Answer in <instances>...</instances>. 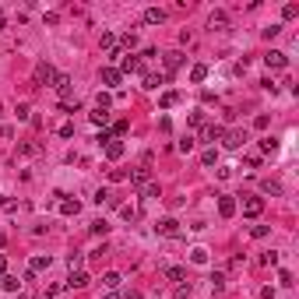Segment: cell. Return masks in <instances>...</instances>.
Here are the masks:
<instances>
[{
	"mask_svg": "<svg viewBox=\"0 0 299 299\" xmlns=\"http://www.w3.org/2000/svg\"><path fill=\"white\" fill-rule=\"evenodd\" d=\"M166 278L176 281V285H183V281H187V267H166Z\"/></svg>",
	"mask_w": 299,
	"mask_h": 299,
	"instance_id": "21",
	"label": "cell"
},
{
	"mask_svg": "<svg viewBox=\"0 0 299 299\" xmlns=\"http://www.w3.org/2000/svg\"><path fill=\"white\" fill-rule=\"evenodd\" d=\"M267 232H271V229H267V226H253V229H250V236H253V239H264Z\"/></svg>",
	"mask_w": 299,
	"mask_h": 299,
	"instance_id": "40",
	"label": "cell"
},
{
	"mask_svg": "<svg viewBox=\"0 0 299 299\" xmlns=\"http://www.w3.org/2000/svg\"><path fill=\"white\" fill-rule=\"evenodd\" d=\"M261 190H264V193H281V183H278V179H264Z\"/></svg>",
	"mask_w": 299,
	"mask_h": 299,
	"instance_id": "31",
	"label": "cell"
},
{
	"mask_svg": "<svg viewBox=\"0 0 299 299\" xmlns=\"http://www.w3.org/2000/svg\"><path fill=\"white\" fill-rule=\"evenodd\" d=\"M120 215H123L127 222H134V218H138V208H130V204H120Z\"/></svg>",
	"mask_w": 299,
	"mask_h": 299,
	"instance_id": "34",
	"label": "cell"
},
{
	"mask_svg": "<svg viewBox=\"0 0 299 299\" xmlns=\"http://www.w3.org/2000/svg\"><path fill=\"white\" fill-rule=\"evenodd\" d=\"M120 281H123V278H120V271H106V275H102V285H106V292H116Z\"/></svg>",
	"mask_w": 299,
	"mask_h": 299,
	"instance_id": "20",
	"label": "cell"
},
{
	"mask_svg": "<svg viewBox=\"0 0 299 299\" xmlns=\"http://www.w3.org/2000/svg\"><path fill=\"white\" fill-rule=\"evenodd\" d=\"M222 134H226V127H218V123H208L201 138H204V141H222Z\"/></svg>",
	"mask_w": 299,
	"mask_h": 299,
	"instance_id": "17",
	"label": "cell"
},
{
	"mask_svg": "<svg viewBox=\"0 0 299 299\" xmlns=\"http://www.w3.org/2000/svg\"><path fill=\"white\" fill-rule=\"evenodd\" d=\"M46 267H50V257H46V253H35V257L28 261V271H32V275H35V271H46Z\"/></svg>",
	"mask_w": 299,
	"mask_h": 299,
	"instance_id": "14",
	"label": "cell"
},
{
	"mask_svg": "<svg viewBox=\"0 0 299 299\" xmlns=\"http://www.w3.org/2000/svg\"><path fill=\"white\" fill-rule=\"evenodd\" d=\"M190 123H193V127H201V123H204V113H201V109H193V113H190Z\"/></svg>",
	"mask_w": 299,
	"mask_h": 299,
	"instance_id": "45",
	"label": "cell"
},
{
	"mask_svg": "<svg viewBox=\"0 0 299 299\" xmlns=\"http://www.w3.org/2000/svg\"><path fill=\"white\" fill-rule=\"evenodd\" d=\"M264 64L271 67V70H281V67H289V56L281 53V50H271V53L264 56Z\"/></svg>",
	"mask_w": 299,
	"mask_h": 299,
	"instance_id": "5",
	"label": "cell"
},
{
	"mask_svg": "<svg viewBox=\"0 0 299 299\" xmlns=\"http://www.w3.org/2000/svg\"><path fill=\"white\" fill-rule=\"evenodd\" d=\"M218 215L222 218H232L236 215V197H232V193H218Z\"/></svg>",
	"mask_w": 299,
	"mask_h": 299,
	"instance_id": "4",
	"label": "cell"
},
{
	"mask_svg": "<svg viewBox=\"0 0 299 299\" xmlns=\"http://www.w3.org/2000/svg\"><path fill=\"white\" fill-rule=\"evenodd\" d=\"M85 285H88V275H85V271H70L67 289H85Z\"/></svg>",
	"mask_w": 299,
	"mask_h": 299,
	"instance_id": "18",
	"label": "cell"
},
{
	"mask_svg": "<svg viewBox=\"0 0 299 299\" xmlns=\"http://www.w3.org/2000/svg\"><path fill=\"white\" fill-rule=\"evenodd\" d=\"M53 88H56V92H60V99H64V102H70V78H67V74H56V81H53Z\"/></svg>",
	"mask_w": 299,
	"mask_h": 299,
	"instance_id": "9",
	"label": "cell"
},
{
	"mask_svg": "<svg viewBox=\"0 0 299 299\" xmlns=\"http://www.w3.org/2000/svg\"><path fill=\"white\" fill-rule=\"evenodd\" d=\"M204 78H208V67H204V64H193V67H190V81H193V85H201Z\"/></svg>",
	"mask_w": 299,
	"mask_h": 299,
	"instance_id": "23",
	"label": "cell"
},
{
	"mask_svg": "<svg viewBox=\"0 0 299 299\" xmlns=\"http://www.w3.org/2000/svg\"><path fill=\"white\" fill-rule=\"evenodd\" d=\"M183 53H179V50H173V53H166V70H179V67H183Z\"/></svg>",
	"mask_w": 299,
	"mask_h": 299,
	"instance_id": "15",
	"label": "cell"
},
{
	"mask_svg": "<svg viewBox=\"0 0 299 299\" xmlns=\"http://www.w3.org/2000/svg\"><path fill=\"white\" fill-rule=\"evenodd\" d=\"M99 299H123L120 292H106V296H99Z\"/></svg>",
	"mask_w": 299,
	"mask_h": 299,
	"instance_id": "50",
	"label": "cell"
},
{
	"mask_svg": "<svg viewBox=\"0 0 299 299\" xmlns=\"http://www.w3.org/2000/svg\"><path fill=\"white\" fill-rule=\"evenodd\" d=\"M261 299H275V289H271V285H264V289H261Z\"/></svg>",
	"mask_w": 299,
	"mask_h": 299,
	"instance_id": "48",
	"label": "cell"
},
{
	"mask_svg": "<svg viewBox=\"0 0 299 299\" xmlns=\"http://www.w3.org/2000/svg\"><path fill=\"white\" fill-rule=\"evenodd\" d=\"M95 106H99L102 113H109V106H113V99H109V92H99V95H95Z\"/></svg>",
	"mask_w": 299,
	"mask_h": 299,
	"instance_id": "27",
	"label": "cell"
},
{
	"mask_svg": "<svg viewBox=\"0 0 299 299\" xmlns=\"http://www.w3.org/2000/svg\"><path fill=\"white\" fill-rule=\"evenodd\" d=\"M155 232H158V236H169V239H179V236H183V229H179L176 218H162L158 226H155Z\"/></svg>",
	"mask_w": 299,
	"mask_h": 299,
	"instance_id": "3",
	"label": "cell"
},
{
	"mask_svg": "<svg viewBox=\"0 0 299 299\" xmlns=\"http://www.w3.org/2000/svg\"><path fill=\"white\" fill-rule=\"evenodd\" d=\"M123 152H127V144H123V141H116V138H113V141L106 144V158H109V162L123 158Z\"/></svg>",
	"mask_w": 299,
	"mask_h": 299,
	"instance_id": "11",
	"label": "cell"
},
{
	"mask_svg": "<svg viewBox=\"0 0 299 299\" xmlns=\"http://www.w3.org/2000/svg\"><path fill=\"white\" fill-rule=\"evenodd\" d=\"M158 85H166V74H144V85H141V88H148V92H155Z\"/></svg>",
	"mask_w": 299,
	"mask_h": 299,
	"instance_id": "19",
	"label": "cell"
},
{
	"mask_svg": "<svg viewBox=\"0 0 299 299\" xmlns=\"http://www.w3.org/2000/svg\"><path fill=\"white\" fill-rule=\"evenodd\" d=\"M95 204H113V193L109 190H95Z\"/></svg>",
	"mask_w": 299,
	"mask_h": 299,
	"instance_id": "36",
	"label": "cell"
},
{
	"mask_svg": "<svg viewBox=\"0 0 299 299\" xmlns=\"http://www.w3.org/2000/svg\"><path fill=\"white\" fill-rule=\"evenodd\" d=\"M32 81H35V85H50V88H53V81H56V67L50 64V60H39L35 70H32Z\"/></svg>",
	"mask_w": 299,
	"mask_h": 299,
	"instance_id": "1",
	"label": "cell"
},
{
	"mask_svg": "<svg viewBox=\"0 0 299 299\" xmlns=\"http://www.w3.org/2000/svg\"><path fill=\"white\" fill-rule=\"evenodd\" d=\"M14 116H18V120H32V109H28L25 102H18V109H14Z\"/></svg>",
	"mask_w": 299,
	"mask_h": 299,
	"instance_id": "38",
	"label": "cell"
},
{
	"mask_svg": "<svg viewBox=\"0 0 299 299\" xmlns=\"http://www.w3.org/2000/svg\"><path fill=\"white\" fill-rule=\"evenodd\" d=\"M190 261H193V264H208V250H204V246H193V250H190Z\"/></svg>",
	"mask_w": 299,
	"mask_h": 299,
	"instance_id": "28",
	"label": "cell"
},
{
	"mask_svg": "<svg viewBox=\"0 0 299 299\" xmlns=\"http://www.w3.org/2000/svg\"><path fill=\"white\" fill-rule=\"evenodd\" d=\"M92 232H95V236H106V232H109V226H106V218H99V222H92Z\"/></svg>",
	"mask_w": 299,
	"mask_h": 299,
	"instance_id": "37",
	"label": "cell"
},
{
	"mask_svg": "<svg viewBox=\"0 0 299 299\" xmlns=\"http://www.w3.org/2000/svg\"><path fill=\"white\" fill-rule=\"evenodd\" d=\"M261 264H264V267H275V264H278V253H275V250H271V253H264Z\"/></svg>",
	"mask_w": 299,
	"mask_h": 299,
	"instance_id": "39",
	"label": "cell"
},
{
	"mask_svg": "<svg viewBox=\"0 0 299 299\" xmlns=\"http://www.w3.org/2000/svg\"><path fill=\"white\" fill-rule=\"evenodd\" d=\"M60 138H74V123H60Z\"/></svg>",
	"mask_w": 299,
	"mask_h": 299,
	"instance_id": "47",
	"label": "cell"
},
{
	"mask_svg": "<svg viewBox=\"0 0 299 299\" xmlns=\"http://www.w3.org/2000/svg\"><path fill=\"white\" fill-rule=\"evenodd\" d=\"M261 211H264V197H246L243 201V215L246 218H257Z\"/></svg>",
	"mask_w": 299,
	"mask_h": 299,
	"instance_id": "6",
	"label": "cell"
},
{
	"mask_svg": "<svg viewBox=\"0 0 299 299\" xmlns=\"http://www.w3.org/2000/svg\"><path fill=\"white\" fill-rule=\"evenodd\" d=\"M130 183L138 187V190H141L144 183H152V173H148V166H141V169H134V173H130Z\"/></svg>",
	"mask_w": 299,
	"mask_h": 299,
	"instance_id": "12",
	"label": "cell"
},
{
	"mask_svg": "<svg viewBox=\"0 0 299 299\" xmlns=\"http://www.w3.org/2000/svg\"><path fill=\"white\" fill-rule=\"evenodd\" d=\"M281 14H285V21H292L296 14H299V4H285V11H281Z\"/></svg>",
	"mask_w": 299,
	"mask_h": 299,
	"instance_id": "41",
	"label": "cell"
},
{
	"mask_svg": "<svg viewBox=\"0 0 299 299\" xmlns=\"http://www.w3.org/2000/svg\"><path fill=\"white\" fill-rule=\"evenodd\" d=\"M67 267L74 271V267H81V253H67Z\"/></svg>",
	"mask_w": 299,
	"mask_h": 299,
	"instance_id": "42",
	"label": "cell"
},
{
	"mask_svg": "<svg viewBox=\"0 0 299 299\" xmlns=\"http://www.w3.org/2000/svg\"><path fill=\"white\" fill-rule=\"evenodd\" d=\"M162 21H166V11L162 7H148L144 11V25H162Z\"/></svg>",
	"mask_w": 299,
	"mask_h": 299,
	"instance_id": "13",
	"label": "cell"
},
{
	"mask_svg": "<svg viewBox=\"0 0 299 299\" xmlns=\"http://www.w3.org/2000/svg\"><path fill=\"white\" fill-rule=\"evenodd\" d=\"M134 70H141V56H134V53L120 56V74H134Z\"/></svg>",
	"mask_w": 299,
	"mask_h": 299,
	"instance_id": "7",
	"label": "cell"
},
{
	"mask_svg": "<svg viewBox=\"0 0 299 299\" xmlns=\"http://www.w3.org/2000/svg\"><path fill=\"white\" fill-rule=\"evenodd\" d=\"M88 116H92V123H95V127H106V123H109V113H102V109L88 113Z\"/></svg>",
	"mask_w": 299,
	"mask_h": 299,
	"instance_id": "29",
	"label": "cell"
},
{
	"mask_svg": "<svg viewBox=\"0 0 299 299\" xmlns=\"http://www.w3.org/2000/svg\"><path fill=\"white\" fill-rule=\"evenodd\" d=\"M176 148H179V152H183V155H187V152H193V138H183V141H179Z\"/></svg>",
	"mask_w": 299,
	"mask_h": 299,
	"instance_id": "43",
	"label": "cell"
},
{
	"mask_svg": "<svg viewBox=\"0 0 299 299\" xmlns=\"http://www.w3.org/2000/svg\"><path fill=\"white\" fill-rule=\"evenodd\" d=\"M0 289H7V292H18V289H21V281L14 278V275H4V278H0Z\"/></svg>",
	"mask_w": 299,
	"mask_h": 299,
	"instance_id": "25",
	"label": "cell"
},
{
	"mask_svg": "<svg viewBox=\"0 0 299 299\" xmlns=\"http://www.w3.org/2000/svg\"><path fill=\"white\" fill-rule=\"evenodd\" d=\"M116 42H120V46H123L127 53H134V50H138V32H123Z\"/></svg>",
	"mask_w": 299,
	"mask_h": 299,
	"instance_id": "16",
	"label": "cell"
},
{
	"mask_svg": "<svg viewBox=\"0 0 299 299\" xmlns=\"http://www.w3.org/2000/svg\"><path fill=\"white\" fill-rule=\"evenodd\" d=\"M4 25H7V14H4V11H0V28H4Z\"/></svg>",
	"mask_w": 299,
	"mask_h": 299,
	"instance_id": "52",
	"label": "cell"
},
{
	"mask_svg": "<svg viewBox=\"0 0 299 299\" xmlns=\"http://www.w3.org/2000/svg\"><path fill=\"white\" fill-rule=\"evenodd\" d=\"M261 152H264V155L278 152V141H275V138H264V141H261Z\"/></svg>",
	"mask_w": 299,
	"mask_h": 299,
	"instance_id": "33",
	"label": "cell"
},
{
	"mask_svg": "<svg viewBox=\"0 0 299 299\" xmlns=\"http://www.w3.org/2000/svg\"><path fill=\"white\" fill-rule=\"evenodd\" d=\"M141 197H158V183H144L141 187Z\"/></svg>",
	"mask_w": 299,
	"mask_h": 299,
	"instance_id": "35",
	"label": "cell"
},
{
	"mask_svg": "<svg viewBox=\"0 0 299 299\" xmlns=\"http://www.w3.org/2000/svg\"><path fill=\"white\" fill-rule=\"evenodd\" d=\"M120 81H123V74H120L116 67H102V85L106 88H116Z\"/></svg>",
	"mask_w": 299,
	"mask_h": 299,
	"instance_id": "10",
	"label": "cell"
},
{
	"mask_svg": "<svg viewBox=\"0 0 299 299\" xmlns=\"http://www.w3.org/2000/svg\"><path fill=\"white\" fill-rule=\"evenodd\" d=\"M99 46L106 50V53H113V50H116V35H113V32H102V39H99Z\"/></svg>",
	"mask_w": 299,
	"mask_h": 299,
	"instance_id": "26",
	"label": "cell"
},
{
	"mask_svg": "<svg viewBox=\"0 0 299 299\" xmlns=\"http://www.w3.org/2000/svg\"><path fill=\"white\" fill-rule=\"evenodd\" d=\"M78 211H81V204H78V201H70V197H67V201H60V215H67V218H70V215H78Z\"/></svg>",
	"mask_w": 299,
	"mask_h": 299,
	"instance_id": "22",
	"label": "cell"
},
{
	"mask_svg": "<svg viewBox=\"0 0 299 299\" xmlns=\"http://www.w3.org/2000/svg\"><path fill=\"white\" fill-rule=\"evenodd\" d=\"M201 166H218V152H215V148H204V152H201Z\"/></svg>",
	"mask_w": 299,
	"mask_h": 299,
	"instance_id": "24",
	"label": "cell"
},
{
	"mask_svg": "<svg viewBox=\"0 0 299 299\" xmlns=\"http://www.w3.org/2000/svg\"><path fill=\"white\" fill-rule=\"evenodd\" d=\"M222 289H226V275L215 271V275H211V292H222Z\"/></svg>",
	"mask_w": 299,
	"mask_h": 299,
	"instance_id": "32",
	"label": "cell"
},
{
	"mask_svg": "<svg viewBox=\"0 0 299 299\" xmlns=\"http://www.w3.org/2000/svg\"><path fill=\"white\" fill-rule=\"evenodd\" d=\"M4 275H7V257L0 253V278H4Z\"/></svg>",
	"mask_w": 299,
	"mask_h": 299,
	"instance_id": "49",
	"label": "cell"
},
{
	"mask_svg": "<svg viewBox=\"0 0 299 299\" xmlns=\"http://www.w3.org/2000/svg\"><path fill=\"white\" fill-rule=\"evenodd\" d=\"M123 299H144V296H141V292H127Z\"/></svg>",
	"mask_w": 299,
	"mask_h": 299,
	"instance_id": "51",
	"label": "cell"
},
{
	"mask_svg": "<svg viewBox=\"0 0 299 299\" xmlns=\"http://www.w3.org/2000/svg\"><path fill=\"white\" fill-rule=\"evenodd\" d=\"M176 99H179L176 92H166V95L158 99V106H162V109H173V106H176Z\"/></svg>",
	"mask_w": 299,
	"mask_h": 299,
	"instance_id": "30",
	"label": "cell"
},
{
	"mask_svg": "<svg viewBox=\"0 0 299 299\" xmlns=\"http://www.w3.org/2000/svg\"><path fill=\"white\" fill-rule=\"evenodd\" d=\"M246 141H250V134H246V130H226V134H222V144L232 148V152H236V148H243Z\"/></svg>",
	"mask_w": 299,
	"mask_h": 299,
	"instance_id": "2",
	"label": "cell"
},
{
	"mask_svg": "<svg viewBox=\"0 0 299 299\" xmlns=\"http://www.w3.org/2000/svg\"><path fill=\"white\" fill-rule=\"evenodd\" d=\"M278 32H281V25H267V28H264V39H275Z\"/></svg>",
	"mask_w": 299,
	"mask_h": 299,
	"instance_id": "44",
	"label": "cell"
},
{
	"mask_svg": "<svg viewBox=\"0 0 299 299\" xmlns=\"http://www.w3.org/2000/svg\"><path fill=\"white\" fill-rule=\"evenodd\" d=\"M226 25H229V14H226V11H211V18H208V28H211V32H222Z\"/></svg>",
	"mask_w": 299,
	"mask_h": 299,
	"instance_id": "8",
	"label": "cell"
},
{
	"mask_svg": "<svg viewBox=\"0 0 299 299\" xmlns=\"http://www.w3.org/2000/svg\"><path fill=\"white\" fill-rule=\"evenodd\" d=\"M267 123H271V120H267V116H264V113H261V116H257V120H253V127H257V130H267Z\"/></svg>",
	"mask_w": 299,
	"mask_h": 299,
	"instance_id": "46",
	"label": "cell"
}]
</instances>
